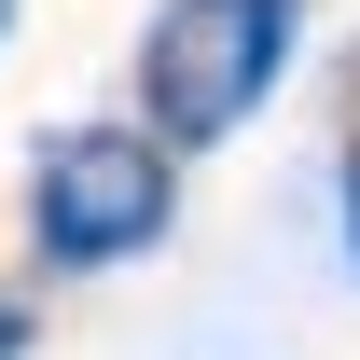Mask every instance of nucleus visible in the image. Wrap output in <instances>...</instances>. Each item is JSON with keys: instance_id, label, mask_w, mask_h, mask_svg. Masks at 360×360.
Masks as SVG:
<instances>
[{"instance_id": "nucleus-1", "label": "nucleus", "mask_w": 360, "mask_h": 360, "mask_svg": "<svg viewBox=\"0 0 360 360\" xmlns=\"http://www.w3.org/2000/svg\"><path fill=\"white\" fill-rule=\"evenodd\" d=\"M305 56V0H167L139 28V125L167 153H222Z\"/></svg>"}, {"instance_id": "nucleus-2", "label": "nucleus", "mask_w": 360, "mask_h": 360, "mask_svg": "<svg viewBox=\"0 0 360 360\" xmlns=\"http://www.w3.org/2000/svg\"><path fill=\"white\" fill-rule=\"evenodd\" d=\"M180 222V153L153 125H56L28 153V250L56 277H111Z\"/></svg>"}, {"instance_id": "nucleus-3", "label": "nucleus", "mask_w": 360, "mask_h": 360, "mask_svg": "<svg viewBox=\"0 0 360 360\" xmlns=\"http://www.w3.org/2000/svg\"><path fill=\"white\" fill-rule=\"evenodd\" d=\"M0 360H28V305H14V291H0Z\"/></svg>"}, {"instance_id": "nucleus-4", "label": "nucleus", "mask_w": 360, "mask_h": 360, "mask_svg": "<svg viewBox=\"0 0 360 360\" xmlns=\"http://www.w3.org/2000/svg\"><path fill=\"white\" fill-rule=\"evenodd\" d=\"M347 264H360V153H347Z\"/></svg>"}, {"instance_id": "nucleus-5", "label": "nucleus", "mask_w": 360, "mask_h": 360, "mask_svg": "<svg viewBox=\"0 0 360 360\" xmlns=\"http://www.w3.org/2000/svg\"><path fill=\"white\" fill-rule=\"evenodd\" d=\"M0 42H14V0H0Z\"/></svg>"}]
</instances>
